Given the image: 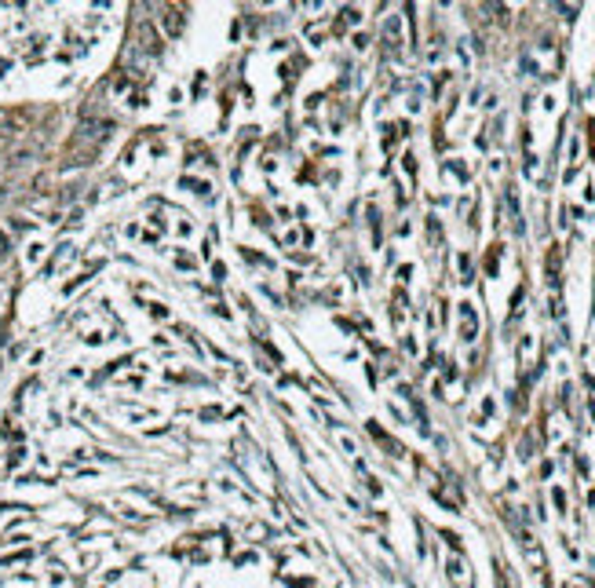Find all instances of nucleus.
<instances>
[{"instance_id": "obj_1", "label": "nucleus", "mask_w": 595, "mask_h": 588, "mask_svg": "<svg viewBox=\"0 0 595 588\" xmlns=\"http://www.w3.org/2000/svg\"><path fill=\"white\" fill-rule=\"evenodd\" d=\"M161 22H165L168 37H179V30H183V11H179V8H165V11H161Z\"/></svg>"}, {"instance_id": "obj_2", "label": "nucleus", "mask_w": 595, "mask_h": 588, "mask_svg": "<svg viewBox=\"0 0 595 588\" xmlns=\"http://www.w3.org/2000/svg\"><path fill=\"white\" fill-rule=\"evenodd\" d=\"M8 252H11V245L4 241V234H0V256H8Z\"/></svg>"}]
</instances>
